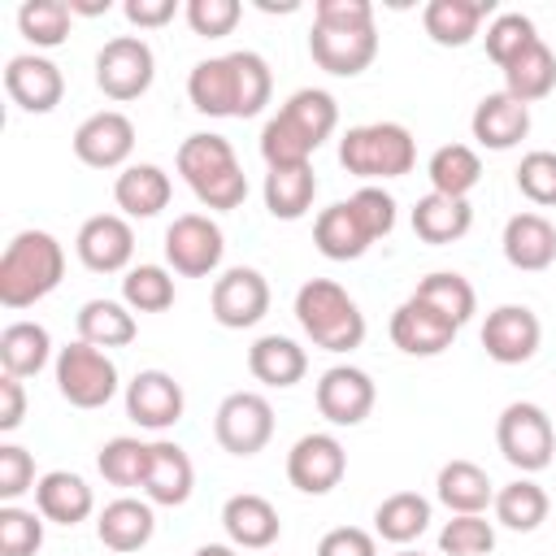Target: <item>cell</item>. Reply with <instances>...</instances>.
<instances>
[{"mask_svg": "<svg viewBox=\"0 0 556 556\" xmlns=\"http://www.w3.org/2000/svg\"><path fill=\"white\" fill-rule=\"evenodd\" d=\"M274 74L261 52H226L191 65L187 100L204 117H256L269 104Z\"/></svg>", "mask_w": 556, "mask_h": 556, "instance_id": "cell-1", "label": "cell"}, {"mask_svg": "<svg viewBox=\"0 0 556 556\" xmlns=\"http://www.w3.org/2000/svg\"><path fill=\"white\" fill-rule=\"evenodd\" d=\"M339 126V104L321 87H300L287 96V104L265 122L261 130V156L269 169L287 165H308V156L334 135Z\"/></svg>", "mask_w": 556, "mask_h": 556, "instance_id": "cell-2", "label": "cell"}, {"mask_svg": "<svg viewBox=\"0 0 556 556\" xmlns=\"http://www.w3.org/2000/svg\"><path fill=\"white\" fill-rule=\"evenodd\" d=\"M65 278V248L48 230H17L0 256V304L30 308Z\"/></svg>", "mask_w": 556, "mask_h": 556, "instance_id": "cell-3", "label": "cell"}, {"mask_svg": "<svg viewBox=\"0 0 556 556\" xmlns=\"http://www.w3.org/2000/svg\"><path fill=\"white\" fill-rule=\"evenodd\" d=\"M174 165L204 208L226 213V208H239L248 200V174L239 169V156H235L226 135H204V130L187 135L178 143Z\"/></svg>", "mask_w": 556, "mask_h": 556, "instance_id": "cell-4", "label": "cell"}, {"mask_svg": "<svg viewBox=\"0 0 556 556\" xmlns=\"http://www.w3.org/2000/svg\"><path fill=\"white\" fill-rule=\"evenodd\" d=\"M295 321L326 352H352L365 343V313L330 278H308L295 291Z\"/></svg>", "mask_w": 556, "mask_h": 556, "instance_id": "cell-5", "label": "cell"}, {"mask_svg": "<svg viewBox=\"0 0 556 556\" xmlns=\"http://www.w3.org/2000/svg\"><path fill=\"white\" fill-rule=\"evenodd\" d=\"M339 165L365 182L404 178L417 165V139L400 122H365L339 139Z\"/></svg>", "mask_w": 556, "mask_h": 556, "instance_id": "cell-6", "label": "cell"}, {"mask_svg": "<svg viewBox=\"0 0 556 556\" xmlns=\"http://www.w3.org/2000/svg\"><path fill=\"white\" fill-rule=\"evenodd\" d=\"M495 443L504 452V460L521 473H539L552 465L556 456V430H552V417L530 404V400H513L500 421H495Z\"/></svg>", "mask_w": 556, "mask_h": 556, "instance_id": "cell-7", "label": "cell"}, {"mask_svg": "<svg viewBox=\"0 0 556 556\" xmlns=\"http://www.w3.org/2000/svg\"><path fill=\"white\" fill-rule=\"evenodd\" d=\"M56 391L74 408H104L117 395V365L104 348L96 343H65L56 352Z\"/></svg>", "mask_w": 556, "mask_h": 556, "instance_id": "cell-8", "label": "cell"}, {"mask_svg": "<svg viewBox=\"0 0 556 556\" xmlns=\"http://www.w3.org/2000/svg\"><path fill=\"white\" fill-rule=\"evenodd\" d=\"M152 78H156V56L139 35H117L96 52V87L117 104L139 100L152 87Z\"/></svg>", "mask_w": 556, "mask_h": 556, "instance_id": "cell-9", "label": "cell"}, {"mask_svg": "<svg viewBox=\"0 0 556 556\" xmlns=\"http://www.w3.org/2000/svg\"><path fill=\"white\" fill-rule=\"evenodd\" d=\"M226 235L208 213H182L165 230V261L182 278H208L222 265Z\"/></svg>", "mask_w": 556, "mask_h": 556, "instance_id": "cell-10", "label": "cell"}, {"mask_svg": "<svg viewBox=\"0 0 556 556\" xmlns=\"http://www.w3.org/2000/svg\"><path fill=\"white\" fill-rule=\"evenodd\" d=\"M213 434L230 456H256L274 439V408L261 391H230L213 413Z\"/></svg>", "mask_w": 556, "mask_h": 556, "instance_id": "cell-11", "label": "cell"}, {"mask_svg": "<svg viewBox=\"0 0 556 556\" xmlns=\"http://www.w3.org/2000/svg\"><path fill=\"white\" fill-rule=\"evenodd\" d=\"M348 473V452L334 434L326 430H313V434H300L287 452V482L304 495H326L343 482Z\"/></svg>", "mask_w": 556, "mask_h": 556, "instance_id": "cell-12", "label": "cell"}, {"mask_svg": "<svg viewBox=\"0 0 556 556\" xmlns=\"http://www.w3.org/2000/svg\"><path fill=\"white\" fill-rule=\"evenodd\" d=\"M208 304H213L217 326H226V330H248V326H256V321L269 313V282H265L261 269L235 265V269H226V274L213 282Z\"/></svg>", "mask_w": 556, "mask_h": 556, "instance_id": "cell-13", "label": "cell"}, {"mask_svg": "<svg viewBox=\"0 0 556 556\" xmlns=\"http://www.w3.org/2000/svg\"><path fill=\"white\" fill-rule=\"evenodd\" d=\"M70 143H74V156L83 165H91V169H117L135 152V122L126 113H117V109H100V113H91V117L78 122V130H74Z\"/></svg>", "mask_w": 556, "mask_h": 556, "instance_id": "cell-14", "label": "cell"}, {"mask_svg": "<svg viewBox=\"0 0 556 556\" xmlns=\"http://www.w3.org/2000/svg\"><path fill=\"white\" fill-rule=\"evenodd\" d=\"M539 339H543V326L526 304H500L482 321V348L495 365H526L539 352Z\"/></svg>", "mask_w": 556, "mask_h": 556, "instance_id": "cell-15", "label": "cell"}, {"mask_svg": "<svg viewBox=\"0 0 556 556\" xmlns=\"http://www.w3.org/2000/svg\"><path fill=\"white\" fill-rule=\"evenodd\" d=\"M374 400H378V387L356 365H334L317 382V413L330 426H361L374 413Z\"/></svg>", "mask_w": 556, "mask_h": 556, "instance_id": "cell-16", "label": "cell"}, {"mask_svg": "<svg viewBox=\"0 0 556 556\" xmlns=\"http://www.w3.org/2000/svg\"><path fill=\"white\" fill-rule=\"evenodd\" d=\"M4 91L22 113H52L65 96V78L56 61L39 52H22V56H9L4 65Z\"/></svg>", "mask_w": 556, "mask_h": 556, "instance_id": "cell-17", "label": "cell"}, {"mask_svg": "<svg viewBox=\"0 0 556 556\" xmlns=\"http://www.w3.org/2000/svg\"><path fill=\"white\" fill-rule=\"evenodd\" d=\"M74 252L78 261L91 269V274H117L130 265L135 256V230L126 217L117 213H96L78 226V239H74Z\"/></svg>", "mask_w": 556, "mask_h": 556, "instance_id": "cell-18", "label": "cell"}, {"mask_svg": "<svg viewBox=\"0 0 556 556\" xmlns=\"http://www.w3.org/2000/svg\"><path fill=\"white\" fill-rule=\"evenodd\" d=\"M182 408H187V395L174 382V374H165V369H139L126 382V417L139 421L143 430L174 426L182 417Z\"/></svg>", "mask_w": 556, "mask_h": 556, "instance_id": "cell-19", "label": "cell"}, {"mask_svg": "<svg viewBox=\"0 0 556 556\" xmlns=\"http://www.w3.org/2000/svg\"><path fill=\"white\" fill-rule=\"evenodd\" d=\"M456 330L460 326H452L443 313H434L430 304H421L413 295L391 313V343L400 352H408V356H439V352H447Z\"/></svg>", "mask_w": 556, "mask_h": 556, "instance_id": "cell-20", "label": "cell"}, {"mask_svg": "<svg viewBox=\"0 0 556 556\" xmlns=\"http://www.w3.org/2000/svg\"><path fill=\"white\" fill-rule=\"evenodd\" d=\"M308 52H313V61H317L326 74H334V78H356V74L369 70V61L378 56V30H374V26H361V30H326V26H313Z\"/></svg>", "mask_w": 556, "mask_h": 556, "instance_id": "cell-21", "label": "cell"}, {"mask_svg": "<svg viewBox=\"0 0 556 556\" xmlns=\"http://www.w3.org/2000/svg\"><path fill=\"white\" fill-rule=\"evenodd\" d=\"M504 261L521 274H539L547 265H556V226L543 213H513L504 222Z\"/></svg>", "mask_w": 556, "mask_h": 556, "instance_id": "cell-22", "label": "cell"}, {"mask_svg": "<svg viewBox=\"0 0 556 556\" xmlns=\"http://www.w3.org/2000/svg\"><path fill=\"white\" fill-rule=\"evenodd\" d=\"M469 130H473V139L482 148L508 152V148H517L530 135V109L517 104L508 91H491V96L478 100V109L469 117Z\"/></svg>", "mask_w": 556, "mask_h": 556, "instance_id": "cell-23", "label": "cell"}, {"mask_svg": "<svg viewBox=\"0 0 556 556\" xmlns=\"http://www.w3.org/2000/svg\"><path fill=\"white\" fill-rule=\"evenodd\" d=\"M222 530H226V539H230L235 547L261 552V547H269V543L278 539L282 521H278V508H274L265 495L239 491V495H230V500L222 504Z\"/></svg>", "mask_w": 556, "mask_h": 556, "instance_id": "cell-24", "label": "cell"}, {"mask_svg": "<svg viewBox=\"0 0 556 556\" xmlns=\"http://www.w3.org/2000/svg\"><path fill=\"white\" fill-rule=\"evenodd\" d=\"M191 486H195L191 456H187L178 443L156 439V443H152V460H148V478H143V495H148V504L178 508V504L191 500Z\"/></svg>", "mask_w": 556, "mask_h": 556, "instance_id": "cell-25", "label": "cell"}, {"mask_svg": "<svg viewBox=\"0 0 556 556\" xmlns=\"http://www.w3.org/2000/svg\"><path fill=\"white\" fill-rule=\"evenodd\" d=\"M152 530H156L152 504L148 500H130V495L104 504L100 517H96V539L109 552H139V547H148Z\"/></svg>", "mask_w": 556, "mask_h": 556, "instance_id": "cell-26", "label": "cell"}, {"mask_svg": "<svg viewBox=\"0 0 556 556\" xmlns=\"http://www.w3.org/2000/svg\"><path fill=\"white\" fill-rule=\"evenodd\" d=\"M491 9H495V0H430L421 9V26L439 48H465V43H473V35Z\"/></svg>", "mask_w": 556, "mask_h": 556, "instance_id": "cell-27", "label": "cell"}, {"mask_svg": "<svg viewBox=\"0 0 556 556\" xmlns=\"http://www.w3.org/2000/svg\"><path fill=\"white\" fill-rule=\"evenodd\" d=\"M35 508L43 513V521L78 526V521L91 517L96 495H91V486H87L78 473H70V469H52V473H43V478L35 482Z\"/></svg>", "mask_w": 556, "mask_h": 556, "instance_id": "cell-28", "label": "cell"}, {"mask_svg": "<svg viewBox=\"0 0 556 556\" xmlns=\"http://www.w3.org/2000/svg\"><path fill=\"white\" fill-rule=\"evenodd\" d=\"M174 195V182L161 165L152 161H139V165H126L113 182V200L126 217H156Z\"/></svg>", "mask_w": 556, "mask_h": 556, "instance_id": "cell-29", "label": "cell"}, {"mask_svg": "<svg viewBox=\"0 0 556 556\" xmlns=\"http://www.w3.org/2000/svg\"><path fill=\"white\" fill-rule=\"evenodd\" d=\"M313 243H317V252H321L326 261H356V256L369 252L374 239H369V230L361 226V217L352 213V204L339 200V204H330V208L317 213V222H313Z\"/></svg>", "mask_w": 556, "mask_h": 556, "instance_id": "cell-30", "label": "cell"}, {"mask_svg": "<svg viewBox=\"0 0 556 556\" xmlns=\"http://www.w3.org/2000/svg\"><path fill=\"white\" fill-rule=\"evenodd\" d=\"M248 369L256 382L265 387H295L304 374H308V356L295 339L287 334H261L252 348H248Z\"/></svg>", "mask_w": 556, "mask_h": 556, "instance_id": "cell-31", "label": "cell"}, {"mask_svg": "<svg viewBox=\"0 0 556 556\" xmlns=\"http://www.w3.org/2000/svg\"><path fill=\"white\" fill-rule=\"evenodd\" d=\"M469 226H473V208H469V200H456V195L430 191V195H421L417 208H413V230H417V239H426V243H434V248L465 239Z\"/></svg>", "mask_w": 556, "mask_h": 556, "instance_id": "cell-32", "label": "cell"}, {"mask_svg": "<svg viewBox=\"0 0 556 556\" xmlns=\"http://www.w3.org/2000/svg\"><path fill=\"white\" fill-rule=\"evenodd\" d=\"M434 491H439V504L452 513H486V504H495V486L486 469L473 460H447L434 478Z\"/></svg>", "mask_w": 556, "mask_h": 556, "instance_id": "cell-33", "label": "cell"}, {"mask_svg": "<svg viewBox=\"0 0 556 556\" xmlns=\"http://www.w3.org/2000/svg\"><path fill=\"white\" fill-rule=\"evenodd\" d=\"M552 87H556V56H552V48L543 43V39H534L521 56H513L508 65H504V91L517 100V104H534V100H543V96H552Z\"/></svg>", "mask_w": 556, "mask_h": 556, "instance_id": "cell-34", "label": "cell"}, {"mask_svg": "<svg viewBox=\"0 0 556 556\" xmlns=\"http://www.w3.org/2000/svg\"><path fill=\"white\" fill-rule=\"evenodd\" d=\"M52 361V334L39 321H9L0 330V365L13 378H35Z\"/></svg>", "mask_w": 556, "mask_h": 556, "instance_id": "cell-35", "label": "cell"}, {"mask_svg": "<svg viewBox=\"0 0 556 556\" xmlns=\"http://www.w3.org/2000/svg\"><path fill=\"white\" fill-rule=\"evenodd\" d=\"M426 178H430V191L465 200L482 178V161H478V152L469 143H443V148L430 152Z\"/></svg>", "mask_w": 556, "mask_h": 556, "instance_id": "cell-36", "label": "cell"}, {"mask_svg": "<svg viewBox=\"0 0 556 556\" xmlns=\"http://www.w3.org/2000/svg\"><path fill=\"white\" fill-rule=\"evenodd\" d=\"M135 334H139V321H135V313L126 308V304H117V300H87L83 308H78V339L83 343H96V348H126V343H135Z\"/></svg>", "mask_w": 556, "mask_h": 556, "instance_id": "cell-37", "label": "cell"}, {"mask_svg": "<svg viewBox=\"0 0 556 556\" xmlns=\"http://www.w3.org/2000/svg\"><path fill=\"white\" fill-rule=\"evenodd\" d=\"M426 526H430V500L417 495V491H395V495H387V500L374 508V530H378V539H387V543H395V547L421 539Z\"/></svg>", "mask_w": 556, "mask_h": 556, "instance_id": "cell-38", "label": "cell"}, {"mask_svg": "<svg viewBox=\"0 0 556 556\" xmlns=\"http://www.w3.org/2000/svg\"><path fill=\"white\" fill-rule=\"evenodd\" d=\"M313 195H317L313 165H287L265 174V208L278 222H300L313 208Z\"/></svg>", "mask_w": 556, "mask_h": 556, "instance_id": "cell-39", "label": "cell"}, {"mask_svg": "<svg viewBox=\"0 0 556 556\" xmlns=\"http://www.w3.org/2000/svg\"><path fill=\"white\" fill-rule=\"evenodd\" d=\"M413 300L430 304V308H434V313H443L452 326H465V321L478 313V295H473L469 278H465V274H456V269H434V274H426V278L417 282Z\"/></svg>", "mask_w": 556, "mask_h": 556, "instance_id": "cell-40", "label": "cell"}, {"mask_svg": "<svg viewBox=\"0 0 556 556\" xmlns=\"http://www.w3.org/2000/svg\"><path fill=\"white\" fill-rule=\"evenodd\" d=\"M495 521L500 526H508V530H517V534H530V530H539L543 521H547V508H552V500H547V491L539 486V482H530V478H517V482H508V486H500L495 491Z\"/></svg>", "mask_w": 556, "mask_h": 556, "instance_id": "cell-41", "label": "cell"}, {"mask_svg": "<svg viewBox=\"0 0 556 556\" xmlns=\"http://www.w3.org/2000/svg\"><path fill=\"white\" fill-rule=\"evenodd\" d=\"M148 460H152V443H139L130 434H117L100 447L96 456V469L104 473V482L113 486H143L148 478Z\"/></svg>", "mask_w": 556, "mask_h": 556, "instance_id": "cell-42", "label": "cell"}, {"mask_svg": "<svg viewBox=\"0 0 556 556\" xmlns=\"http://www.w3.org/2000/svg\"><path fill=\"white\" fill-rule=\"evenodd\" d=\"M122 304L130 313H165L174 304V274L165 265H135V269H126Z\"/></svg>", "mask_w": 556, "mask_h": 556, "instance_id": "cell-43", "label": "cell"}, {"mask_svg": "<svg viewBox=\"0 0 556 556\" xmlns=\"http://www.w3.org/2000/svg\"><path fill=\"white\" fill-rule=\"evenodd\" d=\"M70 22H74L70 0H26V4L17 9V30H22L35 48H56V43H65Z\"/></svg>", "mask_w": 556, "mask_h": 556, "instance_id": "cell-44", "label": "cell"}, {"mask_svg": "<svg viewBox=\"0 0 556 556\" xmlns=\"http://www.w3.org/2000/svg\"><path fill=\"white\" fill-rule=\"evenodd\" d=\"M495 547V526L482 513H452V521L439 530L443 556H486Z\"/></svg>", "mask_w": 556, "mask_h": 556, "instance_id": "cell-45", "label": "cell"}, {"mask_svg": "<svg viewBox=\"0 0 556 556\" xmlns=\"http://www.w3.org/2000/svg\"><path fill=\"white\" fill-rule=\"evenodd\" d=\"M43 513L0 504V556H35L43 547Z\"/></svg>", "mask_w": 556, "mask_h": 556, "instance_id": "cell-46", "label": "cell"}, {"mask_svg": "<svg viewBox=\"0 0 556 556\" xmlns=\"http://www.w3.org/2000/svg\"><path fill=\"white\" fill-rule=\"evenodd\" d=\"M534 22L526 13H500L491 26H486V56L504 70L513 56H521L530 43H534Z\"/></svg>", "mask_w": 556, "mask_h": 556, "instance_id": "cell-47", "label": "cell"}, {"mask_svg": "<svg viewBox=\"0 0 556 556\" xmlns=\"http://www.w3.org/2000/svg\"><path fill=\"white\" fill-rule=\"evenodd\" d=\"M517 187L530 204L552 208L556 204V152H547V148L526 152L521 165H517Z\"/></svg>", "mask_w": 556, "mask_h": 556, "instance_id": "cell-48", "label": "cell"}, {"mask_svg": "<svg viewBox=\"0 0 556 556\" xmlns=\"http://www.w3.org/2000/svg\"><path fill=\"white\" fill-rule=\"evenodd\" d=\"M243 4L239 0H187V26L204 39H222L239 26Z\"/></svg>", "mask_w": 556, "mask_h": 556, "instance_id": "cell-49", "label": "cell"}, {"mask_svg": "<svg viewBox=\"0 0 556 556\" xmlns=\"http://www.w3.org/2000/svg\"><path fill=\"white\" fill-rule=\"evenodd\" d=\"M26 491H35V456L17 443H0V500L13 504Z\"/></svg>", "mask_w": 556, "mask_h": 556, "instance_id": "cell-50", "label": "cell"}, {"mask_svg": "<svg viewBox=\"0 0 556 556\" xmlns=\"http://www.w3.org/2000/svg\"><path fill=\"white\" fill-rule=\"evenodd\" d=\"M348 204H352V213L361 217V226L369 230V239L391 235V226H395V200H391L382 187H361Z\"/></svg>", "mask_w": 556, "mask_h": 556, "instance_id": "cell-51", "label": "cell"}, {"mask_svg": "<svg viewBox=\"0 0 556 556\" xmlns=\"http://www.w3.org/2000/svg\"><path fill=\"white\" fill-rule=\"evenodd\" d=\"M313 26H326V30L374 26V4L369 0H317L313 4Z\"/></svg>", "mask_w": 556, "mask_h": 556, "instance_id": "cell-52", "label": "cell"}, {"mask_svg": "<svg viewBox=\"0 0 556 556\" xmlns=\"http://www.w3.org/2000/svg\"><path fill=\"white\" fill-rule=\"evenodd\" d=\"M317 556H378V543L361 526H334V530L321 534Z\"/></svg>", "mask_w": 556, "mask_h": 556, "instance_id": "cell-53", "label": "cell"}, {"mask_svg": "<svg viewBox=\"0 0 556 556\" xmlns=\"http://www.w3.org/2000/svg\"><path fill=\"white\" fill-rule=\"evenodd\" d=\"M122 13H126L130 26H139V30H156V26H165V22L178 13V4H174V0H126Z\"/></svg>", "mask_w": 556, "mask_h": 556, "instance_id": "cell-54", "label": "cell"}, {"mask_svg": "<svg viewBox=\"0 0 556 556\" xmlns=\"http://www.w3.org/2000/svg\"><path fill=\"white\" fill-rule=\"evenodd\" d=\"M22 417H26V387H22V378L4 374L0 378V430L13 434L22 426Z\"/></svg>", "mask_w": 556, "mask_h": 556, "instance_id": "cell-55", "label": "cell"}, {"mask_svg": "<svg viewBox=\"0 0 556 556\" xmlns=\"http://www.w3.org/2000/svg\"><path fill=\"white\" fill-rule=\"evenodd\" d=\"M70 9H74V13H87V17H100V13H109L113 4H109V0H70Z\"/></svg>", "mask_w": 556, "mask_h": 556, "instance_id": "cell-56", "label": "cell"}, {"mask_svg": "<svg viewBox=\"0 0 556 556\" xmlns=\"http://www.w3.org/2000/svg\"><path fill=\"white\" fill-rule=\"evenodd\" d=\"M195 556H239V552H235V543H204V547H195Z\"/></svg>", "mask_w": 556, "mask_h": 556, "instance_id": "cell-57", "label": "cell"}, {"mask_svg": "<svg viewBox=\"0 0 556 556\" xmlns=\"http://www.w3.org/2000/svg\"><path fill=\"white\" fill-rule=\"evenodd\" d=\"M395 556H421V552H395Z\"/></svg>", "mask_w": 556, "mask_h": 556, "instance_id": "cell-58", "label": "cell"}]
</instances>
